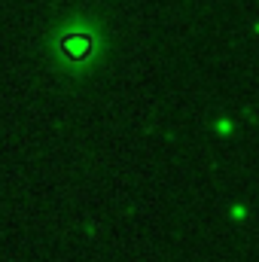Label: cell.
<instances>
[{
  "label": "cell",
  "mask_w": 259,
  "mask_h": 262,
  "mask_svg": "<svg viewBox=\"0 0 259 262\" xmlns=\"http://www.w3.org/2000/svg\"><path fill=\"white\" fill-rule=\"evenodd\" d=\"M55 49H58V55L64 58L67 64H85L95 55L98 43H95L92 31H64L58 37V46Z\"/></svg>",
  "instance_id": "cell-1"
}]
</instances>
